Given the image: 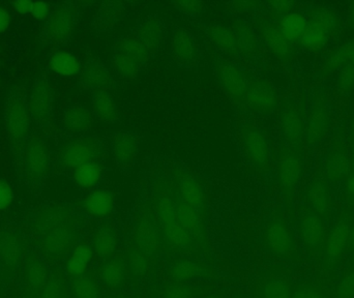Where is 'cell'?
Returning <instances> with one entry per match:
<instances>
[{
    "label": "cell",
    "mask_w": 354,
    "mask_h": 298,
    "mask_svg": "<svg viewBox=\"0 0 354 298\" xmlns=\"http://www.w3.org/2000/svg\"><path fill=\"white\" fill-rule=\"evenodd\" d=\"M235 35H236L239 51L243 52V53L245 52V54H252L255 51L256 45H257L255 35L249 27L243 25L237 30Z\"/></svg>",
    "instance_id": "45"
},
{
    "label": "cell",
    "mask_w": 354,
    "mask_h": 298,
    "mask_svg": "<svg viewBox=\"0 0 354 298\" xmlns=\"http://www.w3.org/2000/svg\"><path fill=\"white\" fill-rule=\"evenodd\" d=\"M303 172V162L295 154L282 156L278 167L279 185L285 193H290L297 187Z\"/></svg>",
    "instance_id": "23"
},
{
    "label": "cell",
    "mask_w": 354,
    "mask_h": 298,
    "mask_svg": "<svg viewBox=\"0 0 354 298\" xmlns=\"http://www.w3.org/2000/svg\"><path fill=\"white\" fill-rule=\"evenodd\" d=\"M74 27V17L66 8H58L50 14L46 26V32L50 39L64 43L70 37Z\"/></svg>",
    "instance_id": "20"
},
{
    "label": "cell",
    "mask_w": 354,
    "mask_h": 298,
    "mask_svg": "<svg viewBox=\"0 0 354 298\" xmlns=\"http://www.w3.org/2000/svg\"><path fill=\"white\" fill-rule=\"evenodd\" d=\"M212 37L216 45L230 53L239 51L236 35L230 29L223 26H214L212 29Z\"/></svg>",
    "instance_id": "42"
},
{
    "label": "cell",
    "mask_w": 354,
    "mask_h": 298,
    "mask_svg": "<svg viewBox=\"0 0 354 298\" xmlns=\"http://www.w3.org/2000/svg\"><path fill=\"white\" fill-rule=\"evenodd\" d=\"M330 21L326 17H320L315 22L309 24L305 35L301 37V44L309 50H317L324 46L328 39Z\"/></svg>",
    "instance_id": "32"
},
{
    "label": "cell",
    "mask_w": 354,
    "mask_h": 298,
    "mask_svg": "<svg viewBox=\"0 0 354 298\" xmlns=\"http://www.w3.org/2000/svg\"><path fill=\"white\" fill-rule=\"evenodd\" d=\"M64 126L72 133H84L91 128L93 116L91 112L80 106H74L66 110L64 115Z\"/></svg>",
    "instance_id": "33"
},
{
    "label": "cell",
    "mask_w": 354,
    "mask_h": 298,
    "mask_svg": "<svg viewBox=\"0 0 354 298\" xmlns=\"http://www.w3.org/2000/svg\"><path fill=\"white\" fill-rule=\"evenodd\" d=\"M336 291L338 298H353L354 297V270L346 272L341 278Z\"/></svg>",
    "instance_id": "47"
},
{
    "label": "cell",
    "mask_w": 354,
    "mask_h": 298,
    "mask_svg": "<svg viewBox=\"0 0 354 298\" xmlns=\"http://www.w3.org/2000/svg\"><path fill=\"white\" fill-rule=\"evenodd\" d=\"M353 298H354V297Z\"/></svg>",
    "instance_id": "59"
},
{
    "label": "cell",
    "mask_w": 354,
    "mask_h": 298,
    "mask_svg": "<svg viewBox=\"0 0 354 298\" xmlns=\"http://www.w3.org/2000/svg\"><path fill=\"white\" fill-rule=\"evenodd\" d=\"M26 243L16 232L0 233V264L4 274H12L22 263Z\"/></svg>",
    "instance_id": "10"
},
{
    "label": "cell",
    "mask_w": 354,
    "mask_h": 298,
    "mask_svg": "<svg viewBox=\"0 0 354 298\" xmlns=\"http://www.w3.org/2000/svg\"><path fill=\"white\" fill-rule=\"evenodd\" d=\"M49 268L43 259L37 255H30L25 260L23 270V285L26 297H39L47 284L50 277Z\"/></svg>",
    "instance_id": "12"
},
{
    "label": "cell",
    "mask_w": 354,
    "mask_h": 298,
    "mask_svg": "<svg viewBox=\"0 0 354 298\" xmlns=\"http://www.w3.org/2000/svg\"><path fill=\"white\" fill-rule=\"evenodd\" d=\"M93 107L95 115L104 122H112L118 118L115 102L107 91H99L93 95Z\"/></svg>",
    "instance_id": "35"
},
{
    "label": "cell",
    "mask_w": 354,
    "mask_h": 298,
    "mask_svg": "<svg viewBox=\"0 0 354 298\" xmlns=\"http://www.w3.org/2000/svg\"><path fill=\"white\" fill-rule=\"evenodd\" d=\"M4 118L10 141L18 145L26 140L30 131L31 118L28 108L20 95L15 93L8 97Z\"/></svg>",
    "instance_id": "7"
},
{
    "label": "cell",
    "mask_w": 354,
    "mask_h": 298,
    "mask_svg": "<svg viewBox=\"0 0 354 298\" xmlns=\"http://www.w3.org/2000/svg\"><path fill=\"white\" fill-rule=\"evenodd\" d=\"M80 81L87 89L103 91L111 84L112 79L109 71L103 64L91 62L83 68Z\"/></svg>",
    "instance_id": "30"
},
{
    "label": "cell",
    "mask_w": 354,
    "mask_h": 298,
    "mask_svg": "<svg viewBox=\"0 0 354 298\" xmlns=\"http://www.w3.org/2000/svg\"><path fill=\"white\" fill-rule=\"evenodd\" d=\"M118 248V235L111 226H102L95 232L93 249L95 255L103 259L114 257Z\"/></svg>",
    "instance_id": "29"
},
{
    "label": "cell",
    "mask_w": 354,
    "mask_h": 298,
    "mask_svg": "<svg viewBox=\"0 0 354 298\" xmlns=\"http://www.w3.org/2000/svg\"><path fill=\"white\" fill-rule=\"evenodd\" d=\"M263 37L264 39H266V45L277 55L285 57V56L290 53V44L285 39L280 27L276 26V25L272 24V23H268L264 27Z\"/></svg>",
    "instance_id": "36"
},
{
    "label": "cell",
    "mask_w": 354,
    "mask_h": 298,
    "mask_svg": "<svg viewBox=\"0 0 354 298\" xmlns=\"http://www.w3.org/2000/svg\"><path fill=\"white\" fill-rule=\"evenodd\" d=\"M309 23L304 15L299 12H290L283 18L280 29L285 39L290 41H301L305 35Z\"/></svg>",
    "instance_id": "34"
},
{
    "label": "cell",
    "mask_w": 354,
    "mask_h": 298,
    "mask_svg": "<svg viewBox=\"0 0 354 298\" xmlns=\"http://www.w3.org/2000/svg\"><path fill=\"white\" fill-rule=\"evenodd\" d=\"M345 193L349 198L354 200V172L348 175L345 183Z\"/></svg>",
    "instance_id": "52"
},
{
    "label": "cell",
    "mask_w": 354,
    "mask_h": 298,
    "mask_svg": "<svg viewBox=\"0 0 354 298\" xmlns=\"http://www.w3.org/2000/svg\"><path fill=\"white\" fill-rule=\"evenodd\" d=\"M26 298H35V297H26Z\"/></svg>",
    "instance_id": "57"
},
{
    "label": "cell",
    "mask_w": 354,
    "mask_h": 298,
    "mask_svg": "<svg viewBox=\"0 0 354 298\" xmlns=\"http://www.w3.org/2000/svg\"><path fill=\"white\" fill-rule=\"evenodd\" d=\"M153 209L161 232L163 253L189 257L205 251L206 214L179 199L169 180L161 181L156 187Z\"/></svg>",
    "instance_id": "1"
},
{
    "label": "cell",
    "mask_w": 354,
    "mask_h": 298,
    "mask_svg": "<svg viewBox=\"0 0 354 298\" xmlns=\"http://www.w3.org/2000/svg\"><path fill=\"white\" fill-rule=\"evenodd\" d=\"M70 292L73 298H103L99 280L87 272L71 279Z\"/></svg>",
    "instance_id": "31"
},
{
    "label": "cell",
    "mask_w": 354,
    "mask_h": 298,
    "mask_svg": "<svg viewBox=\"0 0 354 298\" xmlns=\"http://www.w3.org/2000/svg\"><path fill=\"white\" fill-rule=\"evenodd\" d=\"M306 201L312 212L324 216L332 208V189L324 179H315L306 192Z\"/></svg>",
    "instance_id": "21"
},
{
    "label": "cell",
    "mask_w": 354,
    "mask_h": 298,
    "mask_svg": "<svg viewBox=\"0 0 354 298\" xmlns=\"http://www.w3.org/2000/svg\"><path fill=\"white\" fill-rule=\"evenodd\" d=\"M351 229L348 222L340 221L328 230L322 245V253L328 263H338L348 251Z\"/></svg>",
    "instance_id": "9"
},
{
    "label": "cell",
    "mask_w": 354,
    "mask_h": 298,
    "mask_svg": "<svg viewBox=\"0 0 354 298\" xmlns=\"http://www.w3.org/2000/svg\"><path fill=\"white\" fill-rule=\"evenodd\" d=\"M203 298H222V297H218V295H208V297H203Z\"/></svg>",
    "instance_id": "55"
},
{
    "label": "cell",
    "mask_w": 354,
    "mask_h": 298,
    "mask_svg": "<svg viewBox=\"0 0 354 298\" xmlns=\"http://www.w3.org/2000/svg\"><path fill=\"white\" fill-rule=\"evenodd\" d=\"M221 79L227 93L235 101H245L248 80L241 70H239L236 66L226 64L221 71Z\"/></svg>",
    "instance_id": "27"
},
{
    "label": "cell",
    "mask_w": 354,
    "mask_h": 298,
    "mask_svg": "<svg viewBox=\"0 0 354 298\" xmlns=\"http://www.w3.org/2000/svg\"><path fill=\"white\" fill-rule=\"evenodd\" d=\"M126 298H128V297H126Z\"/></svg>",
    "instance_id": "60"
},
{
    "label": "cell",
    "mask_w": 354,
    "mask_h": 298,
    "mask_svg": "<svg viewBox=\"0 0 354 298\" xmlns=\"http://www.w3.org/2000/svg\"><path fill=\"white\" fill-rule=\"evenodd\" d=\"M232 298H239V297H232Z\"/></svg>",
    "instance_id": "58"
},
{
    "label": "cell",
    "mask_w": 354,
    "mask_h": 298,
    "mask_svg": "<svg viewBox=\"0 0 354 298\" xmlns=\"http://www.w3.org/2000/svg\"><path fill=\"white\" fill-rule=\"evenodd\" d=\"M102 170L100 165L95 160L85 162L75 169L74 178L80 187L84 189H93L101 180Z\"/></svg>",
    "instance_id": "39"
},
{
    "label": "cell",
    "mask_w": 354,
    "mask_h": 298,
    "mask_svg": "<svg viewBox=\"0 0 354 298\" xmlns=\"http://www.w3.org/2000/svg\"><path fill=\"white\" fill-rule=\"evenodd\" d=\"M172 54L177 64L192 66L197 58L195 43L185 29H176L172 37Z\"/></svg>",
    "instance_id": "26"
},
{
    "label": "cell",
    "mask_w": 354,
    "mask_h": 298,
    "mask_svg": "<svg viewBox=\"0 0 354 298\" xmlns=\"http://www.w3.org/2000/svg\"><path fill=\"white\" fill-rule=\"evenodd\" d=\"M131 249L140 252L147 257H157L163 253L161 232L153 207H145L137 221Z\"/></svg>",
    "instance_id": "5"
},
{
    "label": "cell",
    "mask_w": 354,
    "mask_h": 298,
    "mask_svg": "<svg viewBox=\"0 0 354 298\" xmlns=\"http://www.w3.org/2000/svg\"><path fill=\"white\" fill-rule=\"evenodd\" d=\"M195 290L189 283L168 282L161 289V298H194Z\"/></svg>",
    "instance_id": "44"
},
{
    "label": "cell",
    "mask_w": 354,
    "mask_h": 298,
    "mask_svg": "<svg viewBox=\"0 0 354 298\" xmlns=\"http://www.w3.org/2000/svg\"><path fill=\"white\" fill-rule=\"evenodd\" d=\"M137 35L151 47L153 51H156L159 47L161 41V26L156 19H149L145 24L141 25L137 31Z\"/></svg>",
    "instance_id": "41"
},
{
    "label": "cell",
    "mask_w": 354,
    "mask_h": 298,
    "mask_svg": "<svg viewBox=\"0 0 354 298\" xmlns=\"http://www.w3.org/2000/svg\"><path fill=\"white\" fill-rule=\"evenodd\" d=\"M37 298H68V285L62 270H52L47 284Z\"/></svg>",
    "instance_id": "38"
},
{
    "label": "cell",
    "mask_w": 354,
    "mask_h": 298,
    "mask_svg": "<svg viewBox=\"0 0 354 298\" xmlns=\"http://www.w3.org/2000/svg\"><path fill=\"white\" fill-rule=\"evenodd\" d=\"M0 274H1V264H0Z\"/></svg>",
    "instance_id": "56"
},
{
    "label": "cell",
    "mask_w": 354,
    "mask_h": 298,
    "mask_svg": "<svg viewBox=\"0 0 354 298\" xmlns=\"http://www.w3.org/2000/svg\"><path fill=\"white\" fill-rule=\"evenodd\" d=\"M170 185L179 199L187 205L206 214V197L201 185L185 172H176L169 178Z\"/></svg>",
    "instance_id": "8"
},
{
    "label": "cell",
    "mask_w": 354,
    "mask_h": 298,
    "mask_svg": "<svg viewBox=\"0 0 354 298\" xmlns=\"http://www.w3.org/2000/svg\"><path fill=\"white\" fill-rule=\"evenodd\" d=\"M28 107L30 118L37 126L45 127L49 124L53 109V91L46 81L35 83Z\"/></svg>",
    "instance_id": "11"
},
{
    "label": "cell",
    "mask_w": 354,
    "mask_h": 298,
    "mask_svg": "<svg viewBox=\"0 0 354 298\" xmlns=\"http://www.w3.org/2000/svg\"><path fill=\"white\" fill-rule=\"evenodd\" d=\"M245 101L254 109L268 111L277 103V95L266 83L248 82Z\"/></svg>",
    "instance_id": "25"
},
{
    "label": "cell",
    "mask_w": 354,
    "mask_h": 298,
    "mask_svg": "<svg viewBox=\"0 0 354 298\" xmlns=\"http://www.w3.org/2000/svg\"><path fill=\"white\" fill-rule=\"evenodd\" d=\"M10 24V16L4 8H0V33L4 32Z\"/></svg>",
    "instance_id": "51"
},
{
    "label": "cell",
    "mask_w": 354,
    "mask_h": 298,
    "mask_svg": "<svg viewBox=\"0 0 354 298\" xmlns=\"http://www.w3.org/2000/svg\"><path fill=\"white\" fill-rule=\"evenodd\" d=\"M82 206L84 212L91 218H106L113 212L115 199L106 189H95L85 196Z\"/></svg>",
    "instance_id": "24"
},
{
    "label": "cell",
    "mask_w": 354,
    "mask_h": 298,
    "mask_svg": "<svg viewBox=\"0 0 354 298\" xmlns=\"http://www.w3.org/2000/svg\"><path fill=\"white\" fill-rule=\"evenodd\" d=\"M328 228L324 218L316 212H307L299 223V234L305 247L311 251L322 249Z\"/></svg>",
    "instance_id": "13"
},
{
    "label": "cell",
    "mask_w": 354,
    "mask_h": 298,
    "mask_svg": "<svg viewBox=\"0 0 354 298\" xmlns=\"http://www.w3.org/2000/svg\"><path fill=\"white\" fill-rule=\"evenodd\" d=\"M281 128L285 140L290 147H297L303 141L305 135L303 118L297 108L288 105L281 112Z\"/></svg>",
    "instance_id": "22"
},
{
    "label": "cell",
    "mask_w": 354,
    "mask_h": 298,
    "mask_svg": "<svg viewBox=\"0 0 354 298\" xmlns=\"http://www.w3.org/2000/svg\"><path fill=\"white\" fill-rule=\"evenodd\" d=\"M126 260L127 268L130 276L143 277L147 274L149 268H151V262L149 257L143 255L140 252L136 250L131 249L128 252V255L124 257Z\"/></svg>",
    "instance_id": "40"
},
{
    "label": "cell",
    "mask_w": 354,
    "mask_h": 298,
    "mask_svg": "<svg viewBox=\"0 0 354 298\" xmlns=\"http://www.w3.org/2000/svg\"><path fill=\"white\" fill-rule=\"evenodd\" d=\"M243 145L248 160L254 167L264 169L270 165V145L259 131L251 127L243 129Z\"/></svg>",
    "instance_id": "16"
},
{
    "label": "cell",
    "mask_w": 354,
    "mask_h": 298,
    "mask_svg": "<svg viewBox=\"0 0 354 298\" xmlns=\"http://www.w3.org/2000/svg\"><path fill=\"white\" fill-rule=\"evenodd\" d=\"M30 14L37 19L46 18L49 14V6L43 1L32 2Z\"/></svg>",
    "instance_id": "49"
},
{
    "label": "cell",
    "mask_w": 354,
    "mask_h": 298,
    "mask_svg": "<svg viewBox=\"0 0 354 298\" xmlns=\"http://www.w3.org/2000/svg\"><path fill=\"white\" fill-rule=\"evenodd\" d=\"M292 298H328L322 287L313 283H304L299 287L295 286Z\"/></svg>",
    "instance_id": "46"
},
{
    "label": "cell",
    "mask_w": 354,
    "mask_h": 298,
    "mask_svg": "<svg viewBox=\"0 0 354 298\" xmlns=\"http://www.w3.org/2000/svg\"><path fill=\"white\" fill-rule=\"evenodd\" d=\"M14 200V192L6 181L0 180V210L10 207Z\"/></svg>",
    "instance_id": "48"
},
{
    "label": "cell",
    "mask_w": 354,
    "mask_h": 298,
    "mask_svg": "<svg viewBox=\"0 0 354 298\" xmlns=\"http://www.w3.org/2000/svg\"><path fill=\"white\" fill-rule=\"evenodd\" d=\"M100 280L109 291L120 290L128 280V268L124 257L106 259L97 270Z\"/></svg>",
    "instance_id": "18"
},
{
    "label": "cell",
    "mask_w": 354,
    "mask_h": 298,
    "mask_svg": "<svg viewBox=\"0 0 354 298\" xmlns=\"http://www.w3.org/2000/svg\"><path fill=\"white\" fill-rule=\"evenodd\" d=\"M153 50L137 33L120 39L114 53V68L126 78L135 76L149 59Z\"/></svg>",
    "instance_id": "3"
},
{
    "label": "cell",
    "mask_w": 354,
    "mask_h": 298,
    "mask_svg": "<svg viewBox=\"0 0 354 298\" xmlns=\"http://www.w3.org/2000/svg\"><path fill=\"white\" fill-rule=\"evenodd\" d=\"M295 285L284 268L268 270L254 284V298H292Z\"/></svg>",
    "instance_id": "6"
},
{
    "label": "cell",
    "mask_w": 354,
    "mask_h": 298,
    "mask_svg": "<svg viewBox=\"0 0 354 298\" xmlns=\"http://www.w3.org/2000/svg\"><path fill=\"white\" fill-rule=\"evenodd\" d=\"M349 250L353 252L354 255V226L353 229H351V243H349Z\"/></svg>",
    "instance_id": "54"
},
{
    "label": "cell",
    "mask_w": 354,
    "mask_h": 298,
    "mask_svg": "<svg viewBox=\"0 0 354 298\" xmlns=\"http://www.w3.org/2000/svg\"><path fill=\"white\" fill-rule=\"evenodd\" d=\"M100 153V145L93 138H83L66 145L60 151L59 160L66 168L76 169L85 162L95 160Z\"/></svg>",
    "instance_id": "14"
},
{
    "label": "cell",
    "mask_w": 354,
    "mask_h": 298,
    "mask_svg": "<svg viewBox=\"0 0 354 298\" xmlns=\"http://www.w3.org/2000/svg\"><path fill=\"white\" fill-rule=\"evenodd\" d=\"M262 243L268 253L277 259L291 260L297 256L295 232L282 218H272L266 225Z\"/></svg>",
    "instance_id": "4"
},
{
    "label": "cell",
    "mask_w": 354,
    "mask_h": 298,
    "mask_svg": "<svg viewBox=\"0 0 354 298\" xmlns=\"http://www.w3.org/2000/svg\"><path fill=\"white\" fill-rule=\"evenodd\" d=\"M93 255L95 252L91 245L85 243L77 245L66 260V270L68 277L72 279L86 274L93 262Z\"/></svg>",
    "instance_id": "28"
},
{
    "label": "cell",
    "mask_w": 354,
    "mask_h": 298,
    "mask_svg": "<svg viewBox=\"0 0 354 298\" xmlns=\"http://www.w3.org/2000/svg\"><path fill=\"white\" fill-rule=\"evenodd\" d=\"M328 172L335 180H340L348 173V158L342 152H335L328 158Z\"/></svg>",
    "instance_id": "43"
},
{
    "label": "cell",
    "mask_w": 354,
    "mask_h": 298,
    "mask_svg": "<svg viewBox=\"0 0 354 298\" xmlns=\"http://www.w3.org/2000/svg\"><path fill=\"white\" fill-rule=\"evenodd\" d=\"M345 57L351 62V64L354 66V46H349V47H346L344 51Z\"/></svg>",
    "instance_id": "53"
},
{
    "label": "cell",
    "mask_w": 354,
    "mask_h": 298,
    "mask_svg": "<svg viewBox=\"0 0 354 298\" xmlns=\"http://www.w3.org/2000/svg\"><path fill=\"white\" fill-rule=\"evenodd\" d=\"M52 70L60 76L72 77L80 72V64L76 56L68 52H56L50 60Z\"/></svg>",
    "instance_id": "37"
},
{
    "label": "cell",
    "mask_w": 354,
    "mask_h": 298,
    "mask_svg": "<svg viewBox=\"0 0 354 298\" xmlns=\"http://www.w3.org/2000/svg\"><path fill=\"white\" fill-rule=\"evenodd\" d=\"M12 8L19 14L27 15L31 12L32 2L28 1V0H19V1L12 2Z\"/></svg>",
    "instance_id": "50"
},
{
    "label": "cell",
    "mask_w": 354,
    "mask_h": 298,
    "mask_svg": "<svg viewBox=\"0 0 354 298\" xmlns=\"http://www.w3.org/2000/svg\"><path fill=\"white\" fill-rule=\"evenodd\" d=\"M25 175L31 180L41 178L49 167V153L43 141L32 138L26 143L23 156Z\"/></svg>",
    "instance_id": "15"
},
{
    "label": "cell",
    "mask_w": 354,
    "mask_h": 298,
    "mask_svg": "<svg viewBox=\"0 0 354 298\" xmlns=\"http://www.w3.org/2000/svg\"><path fill=\"white\" fill-rule=\"evenodd\" d=\"M207 274L205 266L187 256H176L170 260L167 266L169 282L189 283Z\"/></svg>",
    "instance_id": "17"
},
{
    "label": "cell",
    "mask_w": 354,
    "mask_h": 298,
    "mask_svg": "<svg viewBox=\"0 0 354 298\" xmlns=\"http://www.w3.org/2000/svg\"><path fill=\"white\" fill-rule=\"evenodd\" d=\"M139 138L134 132H120L112 141V153L116 164L128 168L134 164L138 154Z\"/></svg>",
    "instance_id": "19"
},
{
    "label": "cell",
    "mask_w": 354,
    "mask_h": 298,
    "mask_svg": "<svg viewBox=\"0 0 354 298\" xmlns=\"http://www.w3.org/2000/svg\"><path fill=\"white\" fill-rule=\"evenodd\" d=\"M79 231L70 216L52 218L41 233L39 247L41 253L50 261H57L70 255L77 247Z\"/></svg>",
    "instance_id": "2"
}]
</instances>
